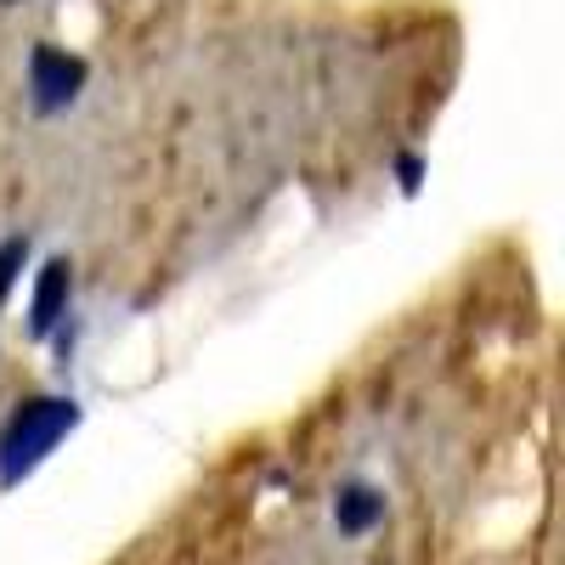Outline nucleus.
Returning <instances> with one entry per match:
<instances>
[{
    "instance_id": "f257e3e1",
    "label": "nucleus",
    "mask_w": 565,
    "mask_h": 565,
    "mask_svg": "<svg viewBox=\"0 0 565 565\" xmlns=\"http://www.w3.org/2000/svg\"><path fill=\"white\" fill-rule=\"evenodd\" d=\"M79 424H85V407L74 396H52V391L23 396L0 424V492H18Z\"/></svg>"
},
{
    "instance_id": "f03ea898",
    "label": "nucleus",
    "mask_w": 565,
    "mask_h": 565,
    "mask_svg": "<svg viewBox=\"0 0 565 565\" xmlns=\"http://www.w3.org/2000/svg\"><path fill=\"white\" fill-rule=\"evenodd\" d=\"M90 79V63L79 52H68V45H52V40H40L34 52H29V108L40 119H57L79 103V90Z\"/></svg>"
},
{
    "instance_id": "7ed1b4c3",
    "label": "nucleus",
    "mask_w": 565,
    "mask_h": 565,
    "mask_svg": "<svg viewBox=\"0 0 565 565\" xmlns=\"http://www.w3.org/2000/svg\"><path fill=\"white\" fill-rule=\"evenodd\" d=\"M68 300H74V266L68 255H52L34 271V295H29V340H52L68 322Z\"/></svg>"
},
{
    "instance_id": "20e7f679",
    "label": "nucleus",
    "mask_w": 565,
    "mask_h": 565,
    "mask_svg": "<svg viewBox=\"0 0 565 565\" xmlns=\"http://www.w3.org/2000/svg\"><path fill=\"white\" fill-rule=\"evenodd\" d=\"M385 492L373 487V481H340L334 492V526L340 537H367V532H380L385 526Z\"/></svg>"
},
{
    "instance_id": "39448f33",
    "label": "nucleus",
    "mask_w": 565,
    "mask_h": 565,
    "mask_svg": "<svg viewBox=\"0 0 565 565\" xmlns=\"http://www.w3.org/2000/svg\"><path fill=\"white\" fill-rule=\"evenodd\" d=\"M29 255H34L29 232H12V238H0V306L12 300V289H18V277H23Z\"/></svg>"
},
{
    "instance_id": "423d86ee",
    "label": "nucleus",
    "mask_w": 565,
    "mask_h": 565,
    "mask_svg": "<svg viewBox=\"0 0 565 565\" xmlns=\"http://www.w3.org/2000/svg\"><path fill=\"white\" fill-rule=\"evenodd\" d=\"M391 170H396V186H402V199H418V193H424V175H430V164H424V153L402 148V153L391 159Z\"/></svg>"
},
{
    "instance_id": "0eeeda50",
    "label": "nucleus",
    "mask_w": 565,
    "mask_h": 565,
    "mask_svg": "<svg viewBox=\"0 0 565 565\" xmlns=\"http://www.w3.org/2000/svg\"><path fill=\"white\" fill-rule=\"evenodd\" d=\"M0 7H18V0H0Z\"/></svg>"
}]
</instances>
